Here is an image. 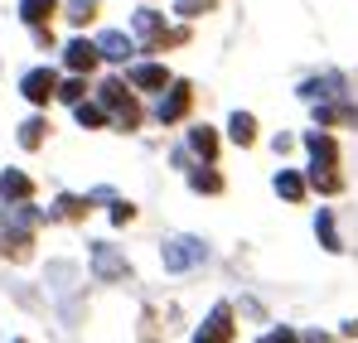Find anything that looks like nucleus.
<instances>
[{
	"label": "nucleus",
	"instance_id": "2",
	"mask_svg": "<svg viewBox=\"0 0 358 343\" xmlns=\"http://www.w3.org/2000/svg\"><path fill=\"white\" fill-rule=\"evenodd\" d=\"M203 256H208V247H203L199 237H175V242H165V251H160L165 271H189V266H203Z\"/></svg>",
	"mask_w": 358,
	"mask_h": 343
},
{
	"label": "nucleus",
	"instance_id": "25",
	"mask_svg": "<svg viewBox=\"0 0 358 343\" xmlns=\"http://www.w3.org/2000/svg\"><path fill=\"white\" fill-rule=\"evenodd\" d=\"M83 92H87V82H83V73H73V82H63V87H59V97H63V102H73V107L83 102Z\"/></svg>",
	"mask_w": 358,
	"mask_h": 343
},
{
	"label": "nucleus",
	"instance_id": "17",
	"mask_svg": "<svg viewBox=\"0 0 358 343\" xmlns=\"http://www.w3.org/2000/svg\"><path fill=\"white\" fill-rule=\"evenodd\" d=\"M315 237H320L324 251H339V247H344L339 232H334V213H329V208H320V218H315Z\"/></svg>",
	"mask_w": 358,
	"mask_h": 343
},
{
	"label": "nucleus",
	"instance_id": "24",
	"mask_svg": "<svg viewBox=\"0 0 358 343\" xmlns=\"http://www.w3.org/2000/svg\"><path fill=\"white\" fill-rule=\"evenodd\" d=\"M92 15H97V0H73V5H68V20H73V24H87Z\"/></svg>",
	"mask_w": 358,
	"mask_h": 343
},
{
	"label": "nucleus",
	"instance_id": "19",
	"mask_svg": "<svg viewBox=\"0 0 358 343\" xmlns=\"http://www.w3.org/2000/svg\"><path fill=\"white\" fill-rule=\"evenodd\" d=\"M189 145L213 165V155H218V136H213V126H194V131H189Z\"/></svg>",
	"mask_w": 358,
	"mask_h": 343
},
{
	"label": "nucleus",
	"instance_id": "23",
	"mask_svg": "<svg viewBox=\"0 0 358 343\" xmlns=\"http://www.w3.org/2000/svg\"><path fill=\"white\" fill-rule=\"evenodd\" d=\"M228 136H233L238 145H252V140H257V121H252L247 112H238V116H233V126H228Z\"/></svg>",
	"mask_w": 358,
	"mask_h": 343
},
{
	"label": "nucleus",
	"instance_id": "10",
	"mask_svg": "<svg viewBox=\"0 0 358 343\" xmlns=\"http://www.w3.org/2000/svg\"><path fill=\"white\" fill-rule=\"evenodd\" d=\"M339 92H344V78H339V73H324V78H310V82L300 87V97H305V102H320V97L329 102V97H339Z\"/></svg>",
	"mask_w": 358,
	"mask_h": 343
},
{
	"label": "nucleus",
	"instance_id": "4",
	"mask_svg": "<svg viewBox=\"0 0 358 343\" xmlns=\"http://www.w3.org/2000/svg\"><path fill=\"white\" fill-rule=\"evenodd\" d=\"M92 271H97V281H126L131 276L126 256H121L112 242H92Z\"/></svg>",
	"mask_w": 358,
	"mask_h": 343
},
{
	"label": "nucleus",
	"instance_id": "12",
	"mask_svg": "<svg viewBox=\"0 0 358 343\" xmlns=\"http://www.w3.org/2000/svg\"><path fill=\"white\" fill-rule=\"evenodd\" d=\"M131 87H145V92H160V87H170V73H165L160 63H141V68H131Z\"/></svg>",
	"mask_w": 358,
	"mask_h": 343
},
{
	"label": "nucleus",
	"instance_id": "1",
	"mask_svg": "<svg viewBox=\"0 0 358 343\" xmlns=\"http://www.w3.org/2000/svg\"><path fill=\"white\" fill-rule=\"evenodd\" d=\"M49 213H39V208H29V203H10L5 208V232H0V251H10V261H24L29 256V237L34 228L44 223Z\"/></svg>",
	"mask_w": 358,
	"mask_h": 343
},
{
	"label": "nucleus",
	"instance_id": "18",
	"mask_svg": "<svg viewBox=\"0 0 358 343\" xmlns=\"http://www.w3.org/2000/svg\"><path fill=\"white\" fill-rule=\"evenodd\" d=\"M310 184H315L320 194H339V189H344V179H339L334 165H310Z\"/></svg>",
	"mask_w": 358,
	"mask_h": 343
},
{
	"label": "nucleus",
	"instance_id": "20",
	"mask_svg": "<svg viewBox=\"0 0 358 343\" xmlns=\"http://www.w3.org/2000/svg\"><path fill=\"white\" fill-rule=\"evenodd\" d=\"M276 194H281L286 203H300V198H305V179L291 174V170H281V174H276Z\"/></svg>",
	"mask_w": 358,
	"mask_h": 343
},
{
	"label": "nucleus",
	"instance_id": "15",
	"mask_svg": "<svg viewBox=\"0 0 358 343\" xmlns=\"http://www.w3.org/2000/svg\"><path fill=\"white\" fill-rule=\"evenodd\" d=\"M54 10H59V0H20L24 24H49V20H54Z\"/></svg>",
	"mask_w": 358,
	"mask_h": 343
},
{
	"label": "nucleus",
	"instance_id": "29",
	"mask_svg": "<svg viewBox=\"0 0 358 343\" xmlns=\"http://www.w3.org/2000/svg\"><path fill=\"white\" fill-rule=\"evenodd\" d=\"M131 218H136V208H131L126 198H117V203H112V223H131Z\"/></svg>",
	"mask_w": 358,
	"mask_h": 343
},
{
	"label": "nucleus",
	"instance_id": "9",
	"mask_svg": "<svg viewBox=\"0 0 358 343\" xmlns=\"http://www.w3.org/2000/svg\"><path fill=\"white\" fill-rule=\"evenodd\" d=\"M29 194H34L29 174H20V170H5V174H0V198H5V203H29Z\"/></svg>",
	"mask_w": 358,
	"mask_h": 343
},
{
	"label": "nucleus",
	"instance_id": "13",
	"mask_svg": "<svg viewBox=\"0 0 358 343\" xmlns=\"http://www.w3.org/2000/svg\"><path fill=\"white\" fill-rule=\"evenodd\" d=\"M305 150L315 155V165H334V160H339V145H334L324 131H305Z\"/></svg>",
	"mask_w": 358,
	"mask_h": 343
},
{
	"label": "nucleus",
	"instance_id": "6",
	"mask_svg": "<svg viewBox=\"0 0 358 343\" xmlns=\"http://www.w3.org/2000/svg\"><path fill=\"white\" fill-rule=\"evenodd\" d=\"M20 92L34 102V107H44L54 92H59V78H54V68H34V73H24V82H20Z\"/></svg>",
	"mask_w": 358,
	"mask_h": 343
},
{
	"label": "nucleus",
	"instance_id": "30",
	"mask_svg": "<svg viewBox=\"0 0 358 343\" xmlns=\"http://www.w3.org/2000/svg\"><path fill=\"white\" fill-rule=\"evenodd\" d=\"M305 343H334V339H329L324 329H310V334H305Z\"/></svg>",
	"mask_w": 358,
	"mask_h": 343
},
{
	"label": "nucleus",
	"instance_id": "16",
	"mask_svg": "<svg viewBox=\"0 0 358 343\" xmlns=\"http://www.w3.org/2000/svg\"><path fill=\"white\" fill-rule=\"evenodd\" d=\"M49 218H68V223H78V218H87V198H78V194H63L59 203L49 208Z\"/></svg>",
	"mask_w": 358,
	"mask_h": 343
},
{
	"label": "nucleus",
	"instance_id": "28",
	"mask_svg": "<svg viewBox=\"0 0 358 343\" xmlns=\"http://www.w3.org/2000/svg\"><path fill=\"white\" fill-rule=\"evenodd\" d=\"M262 343H305V339H296L291 329H266V334H262Z\"/></svg>",
	"mask_w": 358,
	"mask_h": 343
},
{
	"label": "nucleus",
	"instance_id": "26",
	"mask_svg": "<svg viewBox=\"0 0 358 343\" xmlns=\"http://www.w3.org/2000/svg\"><path fill=\"white\" fill-rule=\"evenodd\" d=\"M218 0H175V10L184 15V20H194V15H208Z\"/></svg>",
	"mask_w": 358,
	"mask_h": 343
},
{
	"label": "nucleus",
	"instance_id": "5",
	"mask_svg": "<svg viewBox=\"0 0 358 343\" xmlns=\"http://www.w3.org/2000/svg\"><path fill=\"white\" fill-rule=\"evenodd\" d=\"M233 329H238L233 309H228V305H218V309L203 319V329L194 334V343H228V339H233Z\"/></svg>",
	"mask_w": 358,
	"mask_h": 343
},
{
	"label": "nucleus",
	"instance_id": "14",
	"mask_svg": "<svg viewBox=\"0 0 358 343\" xmlns=\"http://www.w3.org/2000/svg\"><path fill=\"white\" fill-rule=\"evenodd\" d=\"M97 49H102V58H112V63H126V58H131V49H136V44H131V39H126V34H121V29H107V34H102V39H97Z\"/></svg>",
	"mask_w": 358,
	"mask_h": 343
},
{
	"label": "nucleus",
	"instance_id": "22",
	"mask_svg": "<svg viewBox=\"0 0 358 343\" xmlns=\"http://www.w3.org/2000/svg\"><path fill=\"white\" fill-rule=\"evenodd\" d=\"M44 131H49V126H44L39 116H29V121L20 126V145H24V150H39V145H44Z\"/></svg>",
	"mask_w": 358,
	"mask_h": 343
},
{
	"label": "nucleus",
	"instance_id": "11",
	"mask_svg": "<svg viewBox=\"0 0 358 343\" xmlns=\"http://www.w3.org/2000/svg\"><path fill=\"white\" fill-rule=\"evenodd\" d=\"M131 24H136V34H141V39H150L155 49H160V44H165V34H170V29H165V20H160L155 10H136V20H131Z\"/></svg>",
	"mask_w": 358,
	"mask_h": 343
},
{
	"label": "nucleus",
	"instance_id": "8",
	"mask_svg": "<svg viewBox=\"0 0 358 343\" xmlns=\"http://www.w3.org/2000/svg\"><path fill=\"white\" fill-rule=\"evenodd\" d=\"M63 58H68V68H73V73H83V78H87V73L97 68L102 49H97V44H87V39H73V44L63 49Z\"/></svg>",
	"mask_w": 358,
	"mask_h": 343
},
{
	"label": "nucleus",
	"instance_id": "27",
	"mask_svg": "<svg viewBox=\"0 0 358 343\" xmlns=\"http://www.w3.org/2000/svg\"><path fill=\"white\" fill-rule=\"evenodd\" d=\"M78 126L97 131V126H102V107H87V102H78Z\"/></svg>",
	"mask_w": 358,
	"mask_h": 343
},
{
	"label": "nucleus",
	"instance_id": "21",
	"mask_svg": "<svg viewBox=\"0 0 358 343\" xmlns=\"http://www.w3.org/2000/svg\"><path fill=\"white\" fill-rule=\"evenodd\" d=\"M189 184H194L199 194H218V189H223V174L208 170V160H203V170H189Z\"/></svg>",
	"mask_w": 358,
	"mask_h": 343
},
{
	"label": "nucleus",
	"instance_id": "3",
	"mask_svg": "<svg viewBox=\"0 0 358 343\" xmlns=\"http://www.w3.org/2000/svg\"><path fill=\"white\" fill-rule=\"evenodd\" d=\"M102 107H107V112H117V126H121V131H136L141 107L126 97V82H121V78H107V82H102Z\"/></svg>",
	"mask_w": 358,
	"mask_h": 343
},
{
	"label": "nucleus",
	"instance_id": "7",
	"mask_svg": "<svg viewBox=\"0 0 358 343\" xmlns=\"http://www.w3.org/2000/svg\"><path fill=\"white\" fill-rule=\"evenodd\" d=\"M189 102H194V87L189 82H170V97H160V126H175L179 116L189 112Z\"/></svg>",
	"mask_w": 358,
	"mask_h": 343
}]
</instances>
